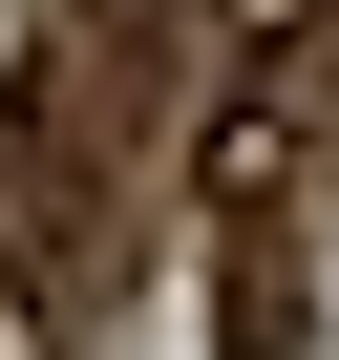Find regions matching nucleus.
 Listing matches in <instances>:
<instances>
[{"mask_svg":"<svg viewBox=\"0 0 339 360\" xmlns=\"http://www.w3.org/2000/svg\"><path fill=\"white\" fill-rule=\"evenodd\" d=\"M297 169H318V127H297V106H212V127H191V191H212L234 233H276Z\"/></svg>","mask_w":339,"mask_h":360,"instance_id":"obj_1","label":"nucleus"},{"mask_svg":"<svg viewBox=\"0 0 339 360\" xmlns=\"http://www.w3.org/2000/svg\"><path fill=\"white\" fill-rule=\"evenodd\" d=\"M212 339H234V360H297V339H318V297H297V233H234V276H212Z\"/></svg>","mask_w":339,"mask_h":360,"instance_id":"obj_2","label":"nucleus"},{"mask_svg":"<svg viewBox=\"0 0 339 360\" xmlns=\"http://www.w3.org/2000/svg\"><path fill=\"white\" fill-rule=\"evenodd\" d=\"M64 339H85V318H64V297L22 276V255H0V360H64Z\"/></svg>","mask_w":339,"mask_h":360,"instance_id":"obj_3","label":"nucleus"},{"mask_svg":"<svg viewBox=\"0 0 339 360\" xmlns=\"http://www.w3.org/2000/svg\"><path fill=\"white\" fill-rule=\"evenodd\" d=\"M276 106H297V127H318V169H339V22L297 43V85H276Z\"/></svg>","mask_w":339,"mask_h":360,"instance_id":"obj_4","label":"nucleus"}]
</instances>
